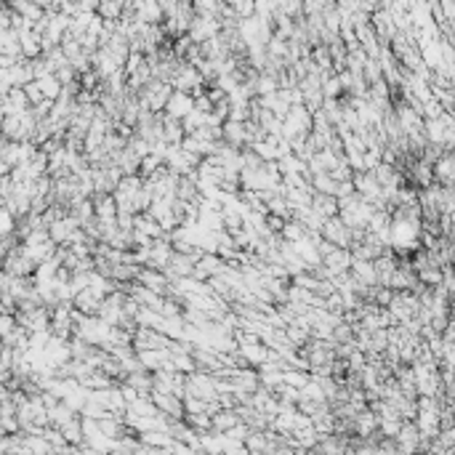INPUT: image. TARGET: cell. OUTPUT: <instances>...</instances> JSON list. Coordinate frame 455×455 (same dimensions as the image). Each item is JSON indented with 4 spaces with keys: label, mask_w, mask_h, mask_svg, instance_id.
<instances>
[{
    "label": "cell",
    "mask_w": 455,
    "mask_h": 455,
    "mask_svg": "<svg viewBox=\"0 0 455 455\" xmlns=\"http://www.w3.org/2000/svg\"><path fill=\"white\" fill-rule=\"evenodd\" d=\"M35 86H40V94H46V96H56L59 94V83L54 78H43L40 83H35Z\"/></svg>",
    "instance_id": "6da1fadb"
},
{
    "label": "cell",
    "mask_w": 455,
    "mask_h": 455,
    "mask_svg": "<svg viewBox=\"0 0 455 455\" xmlns=\"http://www.w3.org/2000/svg\"><path fill=\"white\" fill-rule=\"evenodd\" d=\"M171 112H173V115H184V112H187V99H184V96H176V99L171 101Z\"/></svg>",
    "instance_id": "7a4b0ae2"
}]
</instances>
